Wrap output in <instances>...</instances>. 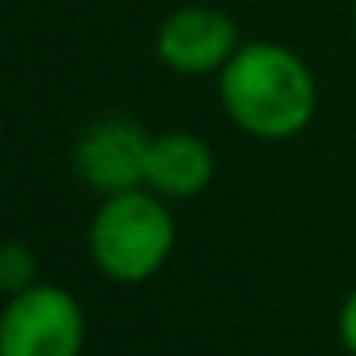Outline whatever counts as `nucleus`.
Wrapping results in <instances>:
<instances>
[{
  "label": "nucleus",
  "mask_w": 356,
  "mask_h": 356,
  "mask_svg": "<svg viewBox=\"0 0 356 356\" xmlns=\"http://www.w3.org/2000/svg\"><path fill=\"white\" fill-rule=\"evenodd\" d=\"M146 157L149 138L142 134L138 123L127 119H108L85 131L77 142V172L88 188L104 195L134 192L146 180Z\"/></svg>",
  "instance_id": "4"
},
{
  "label": "nucleus",
  "mask_w": 356,
  "mask_h": 356,
  "mask_svg": "<svg viewBox=\"0 0 356 356\" xmlns=\"http://www.w3.org/2000/svg\"><path fill=\"white\" fill-rule=\"evenodd\" d=\"M172 218L154 195L146 192H119L108 195L88 234L92 261L104 276L119 284H138L154 276L172 253Z\"/></svg>",
  "instance_id": "2"
},
{
  "label": "nucleus",
  "mask_w": 356,
  "mask_h": 356,
  "mask_svg": "<svg viewBox=\"0 0 356 356\" xmlns=\"http://www.w3.org/2000/svg\"><path fill=\"white\" fill-rule=\"evenodd\" d=\"M341 341H345L348 353L356 356V291L348 295L345 310H341Z\"/></svg>",
  "instance_id": "8"
},
{
  "label": "nucleus",
  "mask_w": 356,
  "mask_h": 356,
  "mask_svg": "<svg viewBox=\"0 0 356 356\" xmlns=\"http://www.w3.org/2000/svg\"><path fill=\"white\" fill-rule=\"evenodd\" d=\"M238 50V27L226 12L218 8H180L172 12L161 24V35H157V54L169 70L177 73H211L222 70L226 62Z\"/></svg>",
  "instance_id": "5"
},
{
  "label": "nucleus",
  "mask_w": 356,
  "mask_h": 356,
  "mask_svg": "<svg viewBox=\"0 0 356 356\" xmlns=\"http://www.w3.org/2000/svg\"><path fill=\"white\" fill-rule=\"evenodd\" d=\"M35 280V257L24 241H8L4 253H0V284L8 287V291H24L31 287Z\"/></svg>",
  "instance_id": "7"
},
{
  "label": "nucleus",
  "mask_w": 356,
  "mask_h": 356,
  "mask_svg": "<svg viewBox=\"0 0 356 356\" xmlns=\"http://www.w3.org/2000/svg\"><path fill=\"white\" fill-rule=\"evenodd\" d=\"M85 314L62 287H24L0 322V356H77Z\"/></svg>",
  "instance_id": "3"
},
{
  "label": "nucleus",
  "mask_w": 356,
  "mask_h": 356,
  "mask_svg": "<svg viewBox=\"0 0 356 356\" xmlns=\"http://www.w3.org/2000/svg\"><path fill=\"white\" fill-rule=\"evenodd\" d=\"M222 104L241 131L291 138L314 115V77L291 50L249 42L222 65Z\"/></svg>",
  "instance_id": "1"
},
{
  "label": "nucleus",
  "mask_w": 356,
  "mask_h": 356,
  "mask_svg": "<svg viewBox=\"0 0 356 356\" xmlns=\"http://www.w3.org/2000/svg\"><path fill=\"white\" fill-rule=\"evenodd\" d=\"M215 177V154L195 134H161L149 142L146 157V184H154L161 195H195Z\"/></svg>",
  "instance_id": "6"
}]
</instances>
